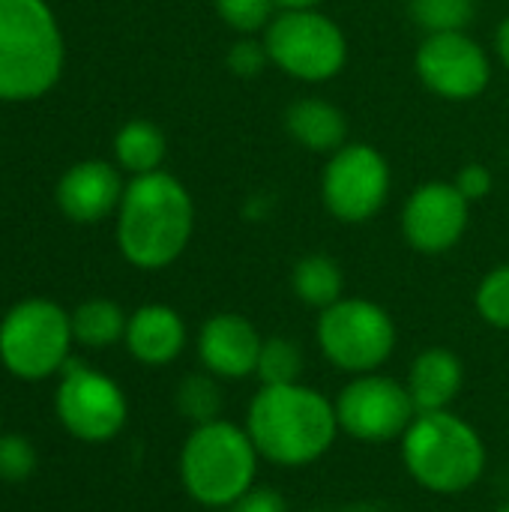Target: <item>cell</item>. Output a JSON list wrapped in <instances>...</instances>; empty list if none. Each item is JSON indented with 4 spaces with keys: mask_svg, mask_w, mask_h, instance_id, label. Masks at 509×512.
I'll use <instances>...</instances> for the list:
<instances>
[{
    "mask_svg": "<svg viewBox=\"0 0 509 512\" xmlns=\"http://www.w3.org/2000/svg\"><path fill=\"white\" fill-rule=\"evenodd\" d=\"M243 426L261 459L276 468L315 465L333 450L342 432L336 402L303 381L261 387L249 402Z\"/></svg>",
    "mask_w": 509,
    "mask_h": 512,
    "instance_id": "obj_1",
    "label": "cell"
},
{
    "mask_svg": "<svg viewBox=\"0 0 509 512\" xmlns=\"http://www.w3.org/2000/svg\"><path fill=\"white\" fill-rule=\"evenodd\" d=\"M195 231V204L186 186L165 174L135 177L120 201L117 243L138 270H162L174 264Z\"/></svg>",
    "mask_w": 509,
    "mask_h": 512,
    "instance_id": "obj_2",
    "label": "cell"
},
{
    "mask_svg": "<svg viewBox=\"0 0 509 512\" xmlns=\"http://www.w3.org/2000/svg\"><path fill=\"white\" fill-rule=\"evenodd\" d=\"M408 477L441 498L465 495L486 474L483 435L453 411H423L399 438Z\"/></svg>",
    "mask_w": 509,
    "mask_h": 512,
    "instance_id": "obj_3",
    "label": "cell"
},
{
    "mask_svg": "<svg viewBox=\"0 0 509 512\" xmlns=\"http://www.w3.org/2000/svg\"><path fill=\"white\" fill-rule=\"evenodd\" d=\"M261 462L264 459L246 426L219 417L213 423L192 426L186 435L180 450V483L195 504L225 510L255 489Z\"/></svg>",
    "mask_w": 509,
    "mask_h": 512,
    "instance_id": "obj_4",
    "label": "cell"
},
{
    "mask_svg": "<svg viewBox=\"0 0 509 512\" xmlns=\"http://www.w3.org/2000/svg\"><path fill=\"white\" fill-rule=\"evenodd\" d=\"M63 69V39L42 0H0V99L42 96Z\"/></svg>",
    "mask_w": 509,
    "mask_h": 512,
    "instance_id": "obj_5",
    "label": "cell"
},
{
    "mask_svg": "<svg viewBox=\"0 0 509 512\" xmlns=\"http://www.w3.org/2000/svg\"><path fill=\"white\" fill-rule=\"evenodd\" d=\"M315 339L324 360L345 375L381 372L396 351L399 333L393 315L366 297H342L318 312Z\"/></svg>",
    "mask_w": 509,
    "mask_h": 512,
    "instance_id": "obj_6",
    "label": "cell"
},
{
    "mask_svg": "<svg viewBox=\"0 0 509 512\" xmlns=\"http://www.w3.org/2000/svg\"><path fill=\"white\" fill-rule=\"evenodd\" d=\"M270 63L288 78L324 84L345 69L348 39L321 9H279L264 30Z\"/></svg>",
    "mask_w": 509,
    "mask_h": 512,
    "instance_id": "obj_7",
    "label": "cell"
},
{
    "mask_svg": "<svg viewBox=\"0 0 509 512\" xmlns=\"http://www.w3.org/2000/svg\"><path fill=\"white\" fill-rule=\"evenodd\" d=\"M72 318L51 300H24L0 324V360L21 381H42L69 363Z\"/></svg>",
    "mask_w": 509,
    "mask_h": 512,
    "instance_id": "obj_8",
    "label": "cell"
},
{
    "mask_svg": "<svg viewBox=\"0 0 509 512\" xmlns=\"http://www.w3.org/2000/svg\"><path fill=\"white\" fill-rule=\"evenodd\" d=\"M333 402L339 429L363 444L399 441L417 417L408 387L384 372L354 375Z\"/></svg>",
    "mask_w": 509,
    "mask_h": 512,
    "instance_id": "obj_9",
    "label": "cell"
},
{
    "mask_svg": "<svg viewBox=\"0 0 509 512\" xmlns=\"http://www.w3.org/2000/svg\"><path fill=\"white\" fill-rule=\"evenodd\" d=\"M390 165L372 144H345L330 153L321 174V198L333 219L360 225L381 213L390 195Z\"/></svg>",
    "mask_w": 509,
    "mask_h": 512,
    "instance_id": "obj_10",
    "label": "cell"
},
{
    "mask_svg": "<svg viewBox=\"0 0 509 512\" xmlns=\"http://www.w3.org/2000/svg\"><path fill=\"white\" fill-rule=\"evenodd\" d=\"M54 411L72 438L84 444H105L123 432L129 402L120 384L108 375L84 363H66L57 384Z\"/></svg>",
    "mask_w": 509,
    "mask_h": 512,
    "instance_id": "obj_11",
    "label": "cell"
},
{
    "mask_svg": "<svg viewBox=\"0 0 509 512\" xmlns=\"http://www.w3.org/2000/svg\"><path fill=\"white\" fill-rule=\"evenodd\" d=\"M420 81L447 102H471L492 81V63L468 30L426 33L414 57Z\"/></svg>",
    "mask_w": 509,
    "mask_h": 512,
    "instance_id": "obj_12",
    "label": "cell"
},
{
    "mask_svg": "<svg viewBox=\"0 0 509 512\" xmlns=\"http://www.w3.org/2000/svg\"><path fill=\"white\" fill-rule=\"evenodd\" d=\"M471 222V201L456 183L432 180L411 192L402 207V237L423 255H444L465 237Z\"/></svg>",
    "mask_w": 509,
    "mask_h": 512,
    "instance_id": "obj_13",
    "label": "cell"
},
{
    "mask_svg": "<svg viewBox=\"0 0 509 512\" xmlns=\"http://www.w3.org/2000/svg\"><path fill=\"white\" fill-rule=\"evenodd\" d=\"M264 336L237 312L210 315L198 330V360L219 381H243L258 369Z\"/></svg>",
    "mask_w": 509,
    "mask_h": 512,
    "instance_id": "obj_14",
    "label": "cell"
},
{
    "mask_svg": "<svg viewBox=\"0 0 509 512\" xmlns=\"http://www.w3.org/2000/svg\"><path fill=\"white\" fill-rule=\"evenodd\" d=\"M120 174L108 162H81L66 171L57 186L63 213L75 222H99L123 201Z\"/></svg>",
    "mask_w": 509,
    "mask_h": 512,
    "instance_id": "obj_15",
    "label": "cell"
},
{
    "mask_svg": "<svg viewBox=\"0 0 509 512\" xmlns=\"http://www.w3.org/2000/svg\"><path fill=\"white\" fill-rule=\"evenodd\" d=\"M123 342L138 363L168 366L186 348V324L171 306L147 303L129 318Z\"/></svg>",
    "mask_w": 509,
    "mask_h": 512,
    "instance_id": "obj_16",
    "label": "cell"
},
{
    "mask_svg": "<svg viewBox=\"0 0 509 512\" xmlns=\"http://www.w3.org/2000/svg\"><path fill=\"white\" fill-rule=\"evenodd\" d=\"M405 387L417 405V414L423 411H450V405L459 399L465 387V363L456 351L435 345L414 357Z\"/></svg>",
    "mask_w": 509,
    "mask_h": 512,
    "instance_id": "obj_17",
    "label": "cell"
},
{
    "mask_svg": "<svg viewBox=\"0 0 509 512\" xmlns=\"http://www.w3.org/2000/svg\"><path fill=\"white\" fill-rule=\"evenodd\" d=\"M285 129L303 150H312V153L330 156L348 144L345 114L321 96H306V99L291 102L285 111Z\"/></svg>",
    "mask_w": 509,
    "mask_h": 512,
    "instance_id": "obj_18",
    "label": "cell"
},
{
    "mask_svg": "<svg viewBox=\"0 0 509 512\" xmlns=\"http://www.w3.org/2000/svg\"><path fill=\"white\" fill-rule=\"evenodd\" d=\"M291 291L297 294L303 306L318 309V312L339 303L345 291V276H342L339 261L324 252L303 255L291 270Z\"/></svg>",
    "mask_w": 509,
    "mask_h": 512,
    "instance_id": "obj_19",
    "label": "cell"
},
{
    "mask_svg": "<svg viewBox=\"0 0 509 512\" xmlns=\"http://www.w3.org/2000/svg\"><path fill=\"white\" fill-rule=\"evenodd\" d=\"M114 153H117V162L135 177L153 174L159 171L165 159V135L150 120H132L117 132Z\"/></svg>",
    "mask_w": 509,
    "mask_h": 512,
    "instance_id": "obj_20",
    "label": "cell"
},
{
    "mask_svg": "<svg viewBox=\"0 0 509 512\" xmlns=\"http://www.w3.org/2000/svg\"><path fill=\"white\" fill-rule=\"evenodd\" d=\"M72 336L84 348H108L126 336L129 318L111 300H87L72 315Z\"/></svg>",
    "mask_w": 509,
    "mask_h": 512,
    "instance_id": "obj_21",
    "label": "cell"
},
{
    "mask_svg": "<svg viewBox=\"0 0 509 512\" xmlns=\"http://www.w3.org/2000/svg\"><path fill=\"white\" fill-rule=\"evenodd\" d=\"M174 405L180 411L183 420H189L192 426H204L222 417V381L210 372H192L177 384L174 393Z\"/></svg>",
    "mask_w": 509,
    "mask_h": 512,
    "instance_id": "obj_22",
    "label": "cell"
},
{
    "mask_svg": "<svg viewBox=\"0 0 509 512\" xmlns=\"http://www.w3.org/2000/svg\"><path fill=\"white\" fill-rule=\"evenodd\" d=\"M303 369H306V357H303L300 342L288 336L264 339L261 354H258V369H255V378L261 381V387L297 384L303 378Z\"/></svg>",
    "mask_w": 509,
    "mask_h": 512,
    "instance_id": "obj_23",
    "label": "cell"
},
{
    "mask_svg": "<svg viewBox=\"0 0 509 512\" xmlns=\"http://www.w3.org/2000/svg\"><path fill=\"white\" fill-rule=\"evenodd\" d=\"M408 12L426 33H453L474 21V0H408Z\"/></svg>",
    "mask_w": 509,
    "mask_h": 512,
    "instance_id": "obj_24",
    "label": "cell"
},
{
    "mask_svg": "<svg viewBox=\"0 0 509 512\" xmlns=\"http://www.w3.org/2000/svg\"><path fill=\"white\" fill-rule=\"evenodd\" d=\"M474 306L489 327L509 330V264H501L483 276L474 294Z\"/></svg>",
    "mask_w": 509,
    "mask_h": 512,
    "instance_id": "obj_25",
    "label": "cell"
},
{
    "mask_svg": "<svg viewBox=\"0 0 509 512\" xmlns=\"http://www.w3.org/2000/svg\"><path fill=\"white\" fill-rule=\"evenodd\" d=\"M213 3H216L219 18L240 36L264 33L279 9L276 0H213Z\"/></svg>",
    "mask_w": 509,
    "mask_h": 512,
    "instance_id": "obj_26",
    "label": "cell"
},
{
    "mask_svg": "<svg viewBox=\"0 0 509 512\" xmlns=\"http://www.w3.org/2000/svg\"><path fill=\"white\" fill-rule=\"evenodd\" d=\"M36 471V450L24 435H0V480L21 483Z\"/></svg>",
    "mask_w": 509,
    "mask_h": 512,
    "instance_id": "obj_27",
    "label": "cell"
},
{
    "mask_svg": "<svg viewBox=\"0 0 509 512\" xmlns=\"http://www.w3.org/2000/svg\"><path fill=\"white\" fill-rule=\"evenodd\" d=\"M267 63H270L267 45L264 39L255 36H240L228 51V69L237 78H258L267 69Z\"/></svg>",
    "mask_w": 509,
    "mask_h": 512,
    "instance_id": "obj_28",
    "label": "cell"
},
{
    "mask_svg": "<svg viewBox=\"0 0 509 512\" xmlns=\"http://www.w3.org/2000/svg\"><path fill=\"white\" fill-rule=\"evenodd\" d=\"M456 189L474 204V201H480V198H486L489 192H492V186H495V177H492V171L486 168V165H480V162H468L459 174H456Z\"/></svg>",
    "mask_w": 509,
    "mask_h": 512,
    "instance_id": "obj_29",
    "label": "cell"
},
{
    "mask_svg": "<svg viewBox=\"0 0 509 512\" xmlns=\"http://www.w3.org/2000/svg\"><path fill=\"white\" fill-rule=\"evenodd\" d=\"M222 512H288V501L270 486H255Z\"/></svg>",
    "mask_w": 509,
    "mask_h": 512,
    "instance_id": "obj_30",
    "label": "cell"
},
{
    "mask_svg": "<svg viewBox=\"0 0 509 512\" xmlns=\"http://www.w3.org/2000/svg\"><path fill=\"white\" fill-rule=\"evenodd\" d=\"M495 51H498L501 63L507 66L509 72V18L501 21V27H498V33H495Z\"/></svg>",
    "mask_w": 509,
    "mask_h": 512,
    "instance_id": "obj_31",
    "label": "cell"
},
{
    "mask_svg": "<svg viewBox=\"0 0 509 512\" xmlns=\"http://www.w3.org/2000/svg\"><path fill=\"white\" fill-rule=\"evenodd\" d=\"M324 0H276L279 9H321Z\"/></svg>",
    "mask_w": 509,
    "mask_h": 512,
    "instance_id": "obj_32",
    "label": "cell"
},
{
    "mask_svg": "<svg viewBox=\"0 0 509 512\" xmlns=\"http://www.w3.org/2000/svg\"><path fill=\"white\" fill-rule=\"evenodd\" d=\"M495 512H509V501L507 504H501V507H495Z\"/></svg>",
    "mask_w": 509,
    "mask_h": 512,
    "instance_id": "obj_33",
    "label": "cell"
}]
</instances>
